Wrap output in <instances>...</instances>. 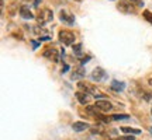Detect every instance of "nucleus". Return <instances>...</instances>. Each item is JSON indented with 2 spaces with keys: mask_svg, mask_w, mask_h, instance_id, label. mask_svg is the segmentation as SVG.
Masks as SVG:
<instances>
[{
  "mask_svg": "<svg viewBox=\"0 0 152 140\" xmlns=\"http://www.w3.org/2000/svg\"><path fill=\"white\" fill-rule=\"evenodd\" d=\"M90 128V125L86 123V122H82V121H79V122H75V123L72 125V129L75 130V132H83V130H86Z\"/></svg>",
  "mask_w": 152,
  "mask_h": 140,
  "instance_id": "9b49d317",
  "label": "nucleus"
},
{
  "mask_svg": "<svg viewBox=\"0 0 152 140\" xmlns=\"http://www.w3.org/2000/svg\"><path fill=\"white\" fill-rule=\"evenodd\" d=\"M144 17H145V20H147L148 22H151L152 24V13L149 10H145L144 11Z\"/></svg>",
  "mask_w": 152,
  "mask_h": 140,
  "instance_id": "f3484780",
  "label": "nucleus"
},
{
  "mask_svg": "<svg viewBox=\"0 0 152 140\" xmlns=\"http://www.w3.org/2000/svg\"><path fill=\"white\" fill-rule=\"evenodd\" d=\"M58 38H59V42H62L66 46L73 45V42H75V34L72 31H61Z\"/></svg>",
  "mask_w": 152,
  "mask_h": 140,
  "instance_id": "7ed1b4c3",
  "label": "nucleus"
},
{
  "mask_svg": "<svg viewBox=\"0 0 152 140\" xmlns=\"http://www.w3.org/2000/svg\"><path fill=\"white\" fill-rule=\"evenodd\" d=\"M33 30H34L33 32H34V34H37V35H41V34H42V32H44V30H42V27H39V25H35V27H34V28H33Z\"/></svg>",
  "mask_w": 152,
  "mask_h": 140,
  "instance_id": "6ab92c4d",
  "label": "nucleus"
},
{
  "mask_svg": "<svg viewBox=\"0 0 152 140\" xmlns=\"http://www.w3.org/2000/svg\"><path fill=\"white\" fill-rule=\"evenodd\" d=\"M39 1H41V0H35V1H34V6H35V7H37V6L39 4Z\"/></svg>",
  "mask_w": 152,
  "mask_h": 140,
  "instance_id": "b1692460",
  "label": "nucleus"
},
{
  "mask_svg": "<svg viewBox=\"0 0 152 140\" xmlns=\"http://www.w3.org/2000/svg\"><path fill=\"white\" fill-rule=\"evenodd\" d=\"M52 18H54V13L49 9H41L37 14V21L38 24H41V27L48 24L49 21H52Z\"/></svg>",
  "mask_w": 152,
  "mask_h": 140,
  "instance_id": "f257e3e1",
  "label": "nucleus"
},
{
  "mask_svg": "<svg viewBox=\"0 0 152 140\" xmlns=\"http://www.w3.org/2000/svg\"><path fill=\"white\" fill-rule=\"evenodd\" d=\"M77 87L80 88V91L87 92L89 95L92 94V95H94V97H99L97 88H96V87H93L92 84H89V83H85V81H79V83H77Z\"/></svg>",
  "mask_w": 152,
  "mask_h": 140,
  "instance_id": "20e7f679",
  "label": "nucleus"
},
{
  "mask_svg": "<svg viewBox=\"0 0 152 140\" xmlns=\"http://www.w3.org/2000/svg\"><path fill=\"white\" fill-rule=\"evenodd\" d=\"M135 7H144V0H130Z\"/></svg>",
  "mask_w": 152,
  "mask_h": 140,
  "instance_id": "a211bd4d",
  "label": "nucleus"
},
{
  "mask_svg": "<svg viewBox=\"0 0 152 140\" xmlns=\"http://www.w3.org/2000/svg\"><path fill=\"white\" fill-rule=\"evenodd\" d=\"M44 56L45 58H48V59L54 60V62H59V53H58V51L55 48H47L44 49Z\"/></svg>",
  "mask_w": 152,
  "mask_h": 140,
  "instance_id": "0eeeda50",
  "label": "nucleus"
},
{
  "mask_svg": "<svg viewBox=\"0 0 152 140\" xmlns=\"http://www.w3.org/2000/svg\"><path fill=\"white\" fill-rule=\"evenodd\" d=\"M90 77H92V80H94V81H103L104 79H106V71H104L102 67H96V69L92 71Z\"/></svg>",
  "mask_w": 152,
  "mask_h": 140,
  "instance_id": "6e6552de",
  "label": "nucleus"
},
{
  "mask_svg": "<svg viewBox=\"0 0 152 140\" xmlns=\"http://www.w3.org/2000/svg\"><path fill=\"white\" fill-rule=\"evenodd\" d=\"M68 69H69V66H65V67L62 69V73H65V71H66V70H68Z\"/></svg>",
  "mask_w": 152,
  "mask_h": 140,
  "instance_id": "393cba45",
  "label": "nucleus"
},
{
  "mask_svg": "<svg viewBox=\"0 0 152 140\" xmlns=\"http://www.w3.org/2000/svg\"><path fill=\"white\" fill-rule=\"evenodd\" d=\"M110 87H111V90H113V91H123V90L125 88V83L124 81L113 80L111 81V84H110Z\"/></svg>",
  "mask_w": 152,
  "mask_h": 140,
  "instance_id": "f8f14e48",
  "label": "nucleus"
},
{
  "mask_svg": "<svg viewBox=\"0 0 152 140\" xmlns=\"http://www.w3.org/2000/svg\"><path fill=\"white\" fill-rule=\"evenodd\" d=\"M59 18H61V21L68 24V25H73L75 24V17L72 16V14H69L66 10L59 11Z\"/></svg>",
  "mask_w": 152,
  "mask_h": 140,
  "instance_id": "423d86ee",
  "label": "nucleus"
},
{
  "mask_svg": "<svg viewBox=\"0 0 152 140\" xmlns=\"http://www.w3.org/2000/svg\"><path fill=\"white\" fill-rule=\"evenodd\" d=\"M117 9L124 14H134L135 13V6L132 4L130 0H120L117 3Z\"/></svg>",
  "mask_w": 152,
  "mask_h": 140,
  "instance_id": "f03ea898",
  "label": "nucleus"
},
{
  "mask_svg": "<svg viewBox=\"0 0 152 140\" xmlns=\"http://www.w3.org/2000/svg\"><path fill=\"white\" fill-rule=\"evenodd\" d=\"M93 133H102V128L100 126H94V128H92Z\"/></svg>",
  "mask_w": 152,
  "mask_h": 140,
  "instance_id": "412c9836",
  "label": "nucleus"
},
{
  "mask_svg": "<svg viewBox=\"0 0 152 140\" xmlns=\"http://www.w3.org/2000/svg\"><path fill=\"white\" fill-rule=\"evenodd\" d=\"M130 115H125V113H115V115H111L110 116V122L111 121H123V119H128Z\"/></svg>",
  "mask_w": 152,
  "mask_h": 140,
  "instance_id": "2eb2a0df",
  "label": "nucleus"
},
{
  "mask_svg": "<svg viewBox=\"0 0 152 140\" xmlns=\"http://www.w3.org/2000/svg\"><path fill=\"white\" fill-rule=\"evenodd\" d=\"M85 74H86V73H85V69H83V67H77V69H75L73 73H72V80H79V79H82Z\"/></svg>",
  "mask_w": 152,
  "mask_h": 140,
  "instance_id": "ddd939ff",
  "label": "nucleus"
},
{
  "mask_svg": "<svg viewBox=\"0 0 152 140\" xmlns=\"http://www.w3.org/2000/svg\"><path fill=\"white\" fill-rule=\"evenodd\" d=\"M89 60H90V56H86V58H83V59L80 60V63H82V65H85V63H86V62H89Z\"/></svg>",
  "mask_w": 152,
  "mask_h": 140,
  "instance_id": "4be33fe9",
  "label": "nucleus"
},
{
  "mask_svg": "<svg viewBox=\"0 0 152 140\" xmlns=\"http://www.w3.org/2000/svg\"><path fill=\"white\" fill-rule=\"evenodd\" d=\"M148 83H149V86L152 87V77H151V79H149V80H148Z\"/></svg>",
  "mask_w": 152,
  "mask_h": 140,
  "instance_id": "a878e982",
  "label": "nucleus"
},
{
  "mask_svg": "<svg viewBox=\"0 0 152 140\" xmlns=\"http://www.w3.org/2000/svg\"><path fill=\"white\" fill-rule=\"evenodd\" d=\"M151 113H152V108H151Z\"/></svg>",
  "mask_w": 152,
  "mask_h": 140,
  "instance_id": "cd10ccee",
  "label": "nucleus"
},
{
  "mask_svg": "<svg viewBox=\"0 0 152 140\" xmlns=\"http://www.w3.org/2000/svg\"><path fill=\"white\" fill-rule=\"evenodd\" d=\"M73 52H75L76 56H80L82 55V43H77V45L73 46Z\"/></svg>",
  "mask_w": 152,
  "mask_h": 140,
  "instance_id": "dca6fc26",
  "label": "nucleus"
},
{
  "mask_svg": "<svg viewBox=\"0 0 152 140\" xmlns=\"http://www.w3.org/2000/svg\"><path fill=\"white\" fill-rule=\"evenodd\" d=\"M18 13H20V17L24 18V20H33L34 18V14L31 13V10H30L28 6H21Z\"/></svg>",
  "mask_w": 152,
  "mask_h": 140,
  "instance_id": "1a4fd4ad",
  "label": "nucleus"
},
{
  "mask_svg": "<svg viewBox=\"0 0 152 140\" xmlns=\"http://www.w3.org/2000/svg\"><path fill=\"white\" fill-rule=\"evenodd\" d=\"M149 130H151V132H152V128H149Z\"/></svg>",
  "mask_w": 152,
  "mask_h": 140,
  "instance_id": "bb28decb",
  "label": "nucleus"
},
{
  "mask_svg": "<svg viewBox=\"0 0 152 140\" xmlns=\"http://www.w3.org/2000/svg\"><path fill=\"white\" fill-rule=\"evenodd\" d=\"M121 132H124V133H128V135H140V133H141V130H140V129H134V128H127V126H123V128H121Z\"/></svg>",
  "mask_w": 152,
  "mask_h": 140,
  "instance_id": "4468645a",
  "label": "nucleus"
},
{
  "mask_svg": "<svg viewBox=\"0 0 152 140\" xmlns=\"http://www.w3.org/2000/svg\"><path fill=\"white\" fill-rule=\"evenodd\" d=\"M117 140H134V136L130 135V136H123V137H118Z\"/></svg>",
  "mask_w": 152,
  "mask_h": 140,
  "instance_id": "aec40b11",
  "label": "nucleus"
},
{
  "mask_svg": "<svg viewBox=\"0 0 152 140\" xmlns=\"http://www.w3.org/2000/svg\"><path fill=\"white\" fill-rule=\"evenodd\" d=\"M75 97H76V100H77L80 104H83V105H86V104L90 101V95L85 91H77L75 94Z\"/></svg>",
  "mask_w": 152,
  "mask_h": 140,
  "instance_id": "9d476101",
  "label": "nucleus"
},
{
  "mask_svg": "<svg viewBox=\"0 0 152 140\" xmlns=\"http://www.w3.org/2000/svg\"><path fill=\"white\" fill-rule=\"evenodd\" d=\"M31 42H33V48H34V49H37V48H38V45H39V43H38L37 41H31Z\"/></svg>",
  "mask_w": 152,
  "mask_h": 140,
  "instance_id": "5701e85b",
  "label": "nucleus"
},
{
  "mask_svg": "<svg viewBox=\"0 0 152 140\" xmlns=\"http://www.w3.org/2000/svg\"><path fill=\"white\" fill-rule=\"evenodd\" d=\"M94 107L97 108V111L100 113H107L113 109V105H111L109 101H104V100H99V101H96V105H94Z\"/></svg>",
  "mask_w": 152,
  "mask_h": 140,
  "instance_id": "39448f33",
  "label": "nucleus"
}]
</instances>
